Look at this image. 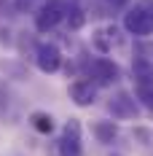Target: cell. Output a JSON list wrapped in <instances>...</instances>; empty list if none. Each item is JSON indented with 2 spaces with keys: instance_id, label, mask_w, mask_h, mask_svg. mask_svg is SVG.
<instances>
[{
  "instance_id": "1",
  "label": "cell",
  "mask_w": 153,
  "mask_h": 156,
  "mask_svg": "<svg viewBox=\"0 0 153 156\" xmlns=\"http://www.w3.org/2000/svg\"><path fill=\"white\" fill-rule=\"evenodd\" d=\"M123 30L134 38L153 35V0H140L134 8L123 14Z\"/></svg>"
},
{
  "instance_id": "2",
  "label": "cell",
  "mask_w": 153,
  "mask_h": 156,
  "mask_svg": "<svg viewBox=\"0 0 153 156\" xmlns=\"http://www.w3.org/2000/svg\"><path fill=\"white\" fill-rule=\"evenodd\" d=\"M64 62V57H62V48L57 43H51V41H40L38 46H35V65H38V70L40 73H57Z\"/></svg>"
},
{
  "instance_id": "3",
  "label": "cell",
  "mask_w": 153,
  "mask_h": 156,
  "mask_svg": "<svg viewBox=\"0 0 153 156\" xmlns=\"http://www.w3.org/2000/svg\"><path fill=\"white\" fill-rule=\"evenodd\" d=\"M64 22V3L59 0H46V5H40L35 11V30L38 32H51Z\"/></svg>"
},
{
  "instance_id": "4",
  "label": "cell",
  "mask_w": 153,
  "mask_h": 156,
  "mask_svg": "<svg viewBox=\"0 0 153 156\" xmlns=\"http://www.w3.org/2000/svg\"><path fill=\"white\" fill-rule=\"evenodd\" d=\"M57 154L59 156H83V143H81V121L70 119L64 129H62V137L57 143Z\"/></svg>"
},
{
  "instance_id": "5",
  "label": "cell",
  "mask_w": 153,
  "mask_h": 156,
  "mask_svg": "<svg viewBox=\"0 0 153 156\" xmlns=\"http://www.w3.org/2000/svg\"><path fill=\"white\" fill-rule=\"evenodd\" d=\"M107 110L118 121H129V119H137L140 116V105L129 92H116L110 97V102H107Z\"/></svg>"
},
{
  "instance_id": "6",
  "label": "cell",
  "mask_w": 153,
  "mask_h": 156,
  "mask_svg": "<svg viewBox=\"0 0 153 156\" xmlns=\"http://www.w3.org/2000/svg\"><path fill=\"white\" fill-rule=\"evenodd\" d=\"M89 73H92L94 83H99V86H110V83H116V81L121 78L118 65L113 62V59H107V57L92 59V62H89Z\"/></svg>"
},
{
  "instance_id": "7",
  "label": "cell",
  "mask_w": 153,
  "mask_h": 156,
  "mask_svg": "<svg viewBox=\"0 0 153 156\" xmlns=\"http://www.w3.org/2000/svg\"><path fill=\"white\" fill-rule=\"evenodd\" d=\"M67 94H70V100L75 102L78 108H89V105H94V100H97V83L94 81H86V78H78V81L70 83Z\"/></svg>"
},
{
  "instance_id": "8",
  "label": "cell",
  "mask_w": 153,
  "mask_h": 156,
  "mask_svg": "<svg viewBox=\"0 0 153 156\" xmlns=\"http://www.w3.org/2000/svg\"><path fill=\"white\" fill-rule=\"evenodd\" d=\"M64 22L70 30H81L86 24V8H83V0H67L64 3Z\"/></svg>"
},
{
  "instance_id": "9",
  "label": "cell",
  "mask_w": 153,
  "mask_h": 156,
  "mask_svg": "<svg viewBox=\"0 0 153 156\" xmlns=\"http://www.w3.org/2000/svg\"><path fill=\"white\" fill-rule=\"evenodd\" d=\"M30 124L35 132H40V135H51L54 132V119H51V113L46 110H32L30 113Z\"/></svg>"
},
{
  "instance_id": "10",
  "label": "cell",
  "mask_w": 153,
  "mask_h": 156,
  "mask_svg": "<svg viewBox=\"0 0 153 156\" xmlns=\"http://www.w3.org/2000/svg\"><path fill=\"white\" fill-rule=\"evenodd\" d=\"M94 137H97L99 143H105V145L116 143V137H118L116 121H97V124H94Z\"/></svg>"
},
{
  "instance_id": "11",
  "label": "cell",
  "mask_w": 153,
  "mask_h": 156,
  "mask_svg": "<svg viewBox=\"0 0 153 156\" xmlns=\"http://www.w3.org/2000/svg\"><path fill=\"white\" fill-rule=\"evenodd\" d=\"M137 100H142V105L153 110V81L137 83Z\"/></svg>"
},
{
  "instance_id": "12",
  "label": "cell",
  "mask_w": 153,
  "mask_h": 156,
  "mask_svg": "<svg viewBox=\"0 0 153 156\" xmlns=\"http://www.w3.org/2000/svg\"><path fill=\"white\" fill-rule=\"evenodd\" d=\"M94 46L99 48V51H107V48L113 46V41L107 38V32H105V30H97V32H94Z\"/></svg>"
},
{
  "instance_id": "13",
  "label": "cell",
  "mask_w": 153,
  "mask_h": 156,
  "mask_svg": "<svg viewBox=\"0 0 153 156\" xmlns=\"http://www.w3.org/2000/svg\"><path fill=\"white\" fill-rule=\"evenodd\" d=\"M129 3H132V0H107V5H110V8H116V11H118V8H126Z\"/></svg>"
},
{
  "instance_id": "14",
  "label": "cell",
  "mask_w": 153,
  "mask_h": 156,
  "mask_svg": "<svg viewBox=\"0 0 153 156\" xmlns=\"http://www.w3.org/2000/svg\"><path fill=\"white\" fill-rule=\"evenodd\" d=\"M0 43H5V46L11 43V38H8V30H3V27H0Z\"/></svg>"
},
{
  "instance_id": "15",
  "label": "cell",
  "mask_w": 153,
  "mask_h": 156,
  "mask_svg": "<svg viewBox=\"0 0 153 156\" xmlns=\"http://www.w3.org/2000/svg\"><path fill=\"white\" fill-rule=\"evenodd\" d=\"M151 67H153V51H151Z\"/></svg>"
}]
</instances>
